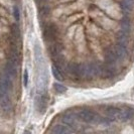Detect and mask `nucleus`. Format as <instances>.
Instances as JSON below:
<instances>
[{"mask_svg":"<svg viewBox=\"0 0 134 134\" xmlns=\"http://www.w3.org/2000/svg\"><path fill=\"white\" fill-rule=\"evenodd\" d=\"M79 118L86 123H94L98 120V115L89 109H84L79 112Z\"/></svg>","mask_w":134,"mask_h":134,"instance_id":"f257e3e1","label":"nucleus"},{"mask_svg":"<svg viewBox=\"0 0 134 134\" xmlns=\"http://www.w3.org/2000/svg\"><path fill=\"white\" fill-rule=\"evenodd\" d=\"M58 27L55 24L52 23V24H47L46 25L44 29H43V37H44V40H52L54 41V40L57 37L58 35Z\"/></svg>","mask_w":134,"mask_h":134,"instance_id":"f03ea898","label":"nucleus"},{"mask_svg":"<svg viewBox=\"0 0 134 134\" xmlns=\"http://www.w3.org/2000/svg\"><path fill=\"white\" fill-rule=\"evenodd\" d=\"M112 49H113V52L115 53V54H116V57H117L118 60H123V59H125L126 55H127L126 47L123 46V44H121V43H119V42H118Z\"/></svg>","mask_w":134,"mask_h":134,"instance_id":"7ed1b4c3","label":"nucleus"},{"mask_svg":"<svg viewBox=\"0 0 134 134\" xmlns=\"http://www.w3.org/2000/svg\"><path fill=\"white\" fill-rule=\"evenodd\" d=\"M105 112H106V115L108 116V118H110V119L113 120L115 118H118L119 117L121 112V108L117 107V106H113V105L112 106H107Z\"/></svg>","mask_w":134,"mask_h":134,"instance_id":"20e7f679","label":"nucleus"},{"mask_svg":"<svg viewBox=\"0 0 134 134\" xmlns=\"http://www.w3.org/2000/svg\"><path fill=\"white\" fill-rule=\"evenodd\" d=\"M134 116V109L131 107H126L124 109H121L120 115L118 117V119L122 121H127L130 120Z\"/></svg>","mask_w":134,"mask_h":134,"instance_id":"39448f33","label":"nucleus"},{"mask_svg":"<svg viewBox=\"0 0 134 134\" xmlns=\"http://www.w3.org/2000/svg\"><path fill=\"white\" fill-rule=\"evenodd\" d=\"M0 108L6 114H9L11 112V110H12V104H11V101L9 99L8 95L0 100Z\"/></svg>","mask_w":134,"mask_h":134,"instance_id":"423d86ee","label":"nucleus"},{"mask_svg":"<svg viewBox=\"0 0 134 134\" xmlns=\"http://www.w3.org/2000/svg\"><path fill=\"white\" fill-rule=\"evenodd\" d=\"M35 103H36V109L40 113H43L47 109V99L44 98V95H38L36 97Z\"/></svg>","mask_w":134,"mask_h":134,"instance_id":"0eeeda50","label":"nucleus"},{"mask_svg":"<svg viewBox=\"0 0 134 134\" xmlns=\"http://www.w3.org/2000/svg\"><path fill=\"white\" fill-rule=\"evenodd\" d=\"M63 123L70 128L76 127V119L71 113H66L63 115Z\"/></svg>","mask_w":134,"mask_h":134,"instance_id":"6e6552de","label":"nucleus"},{"mask_svg":"<svg viewBox=\"0 0 134 134\" xmlns=\"http://www.w3.org/2000/svg\"><path fill=\"white\" fill-rule=\"evenodd\" d=\"M0 84L5 88L7 91H9V90L12 88V80H11V77H9L6 73H3V75H1V77H0Z\"/></svg>","mask_w":134,"mask_h":134,"instance_id":"1a4fd4ad","label":"nucleus"},{"mask_svg":"<svg viewBox=\"0 0 134 134\" xmlns=\"http://www.w3.org/2000/svg\"><path fill=\"white\" fill-rule=\"evenodd\" d=\"M68 72L69 74L72 75L76 78H81V65L78 64H71L68 66Z\"/></svg>","mask_w":134,"mask_h":134,"instance_id":"9d476101","label":"nucleus"},{"mask_svg":"<svg viewBox=\"0 0 134 134\" xmlns=\"http://www.w3.org/2000/svg\"><path fill=\"white\" fill-rule=\"evenodd\" d=\"M9 77H16L17 75V66L14 65L10 62H7V64L5 65V72Z\"/></svg>","mask_w":134,"mask_h":134,"instance_id":"9b49d317","label":"nucleus"},{"mask_svg":"<svg viewBox=\"0 0 134 134\" xmlns=\"http://www.w3.org/2000/svg\"><path fill=\"white\" fill-rule=\"evenodd\" d=\"M52 134H73L70 129L64 125H60V124H58V125H54V127L52 128Z\"/></svg>","mask_w":134,"mask_h":134,"instance_id":"f8f14e48","label":"nucleus"},{"mask_svg":"<svg viewBox=\"0 0 134 134\" xmlns=\"http://www.w3.org/2000/svg\"><path fill=\"white\" fill-rule=\"evenodd\" d=\"M117 60L118 59H117L115 53L113 52V49H108L107 52L105 53V60H106V63L108 65H110V66L114 65L115 63L117 62Z\"/></svg>","mask_w":134,"mask_h":134,"instance_id":"ddd939ff","label":"nucleus"},{"mask_svg":"<svg viewBox=\"0 0 134 134\" xmlns=\"http://www.w3.org/2000/svg\"><path fill=\"white\" fill-rule=\"evenodd\" d=\"M62 52V46L60 43H54L49 47V53L53 57H58L60 55V53Z\"/></svg>","mask_w":134,"mask_h":134,"instance_id":"4468645a","label":"nucleus"},{"mask_svg":"<svg viewBox=\"0 0 134 134\" xmlns=\"http://www.w3.org/2000/svg\"><path fill=\"white\" fill-rule=\"evenodd\" d=\"M11 32H12V36L14 40H18L20 38V29L19 26L17 24H13L11 27Z\"/></svg>","mask_w":134,"mask_h":134,"instance_id":"2eb2a0df","label":"nucleus"},{"mask_svg":"<svg viewBox=\"0 0 134 134\" xmlns=\"http://www.w3.org/2000/svg\"><path fill=\"white\" fill-rule=\"evenodd\" d=\"M52 73H53V76L54 77L55 80H58V81L64 80V77H63V75H62V72H60L58 68L53 67V69H52Z\"/></svg>","mask_w":134,"mask_h":134,"instance_id":"dca6fc26","label":"nucleus"},{"mask_svg":"<svg viewBox=\"0 0 134 134\" xmlns=\"http://www.w3.org/2000/svg\"><path fill=\"white\" fill-rule=\"evenodd\" d=\"M54 91L59 94H64L66 91H67V88L65 86H63L62 84H59V83H54Z\"/></svg>","mask_w":134,"mask_h":134,"instance_id":"f3484780","label":"nucleus"},{"mask_svg":"<svg viewBox=\"0 0 134 134\" xmlns=\"http://www.w3.org/2000/svg\"><path fill=\"white\" fill-rule=\"evenodd\" d=\"M132 5H133V2L128 1V0H123V1L121 2V7H122V9H124V10H128V11L132 10Z\"/></svg>","mask_w":134,"mask_h":134,"instance_id":"a211bd4d","label":"nucleus"},{"mask_svg":"<svg viewBox=\"0 0 134 134\" xmlns=\"http://www.w3.org/2000/svg\"><path fill=\"white\" fill-rule=\"evenodd\" d=\"M38 12H40V14L42 15V16H47V15H48L49 12H51V8L48 6H42L40 8Z\"/></svg>","mask_w":134,"mask_h":134,"instance_id":"6ab92c4d","label":"nucleus"},{"mask_svg":"<svg viewBox=\"0 0 134 134\" xmlns=\"http://www.w3.org/2000/svg\"><path fill=\"white\" fill-rule=\"evenodd\" d=\"M121 24H122V26H123V28L125 29V30H129L130 29V20L128 19V18H124V19L122 20V22H121Z\"/></svg>","mask_w":134,"mask_h":134,"instance_id":"aec40b11","label":"nucleus"},{"mask_svg":"<svg viewBox=\"0 0 134 134\" xmlns=\"http://www.w3.org/2000/svg\"><path fill=\"white\" fill-rule=\"evenodd\" d=\"M13 16L16 21H19L20 19V12H19V9L17 6H14L13 7Z\"/></svg>","mask_w":134,"mask_h":134,"instance_id":"412c9836","label":"nucleus"},{"mask_svg":"<svg viewBox=\"0 0 134 134\" xmlns=\"http://www.w3.org/2000/svg\"><path fill=\"white\" fill-rule=\"evenodd\" d=\"M7 92H8V91L0 84V100H1L2 98H4L5 96H7Z\"/></svg>","mask_w":134,"mask_h":134,"instance_id":"4be33fe9","label":"nucleus"},{"mask_svg":"<svg viewBox=\"0 0 134 134\" xmlns=\"http://www.w3.org/2000/svg\"><path fill=\"white\" fill-rule=\"evenodd\" d=\"M27 83H28V74H27V71H25L24 74H23V85H24V87H27Z\"/></svg>","mask_w":134,"mask_h":134,"instance_id":"5701e85b","label":"nucleus"},{"mask_svg":"<svg viewBox=\"0 0 134 134\" xmlns=\"http://www.w3.org/2000/svg\"><path fill=\"white\" fill-rule=\"evenodd\" d=\"M38 3H43V2H47V1H48V0H36Z\"/></svg>","mask_w":134,"mask_h":134,"instance_id":"b1692460","label":"nucleus"},{"mask_svg":"<svg viewBox=\"0 0 134 134\" xmlns=\"http://www.w3.org/2000/svg\"><path fill=\"white\" fill-rule=\"evenodd\" d=\"M23 134H31V133H30V131H25Z\"/></svg>","mask_w":134,"mask_h":134,"instance_id":"393cba45","label":"nucleus"},{"mask_svg":"<svg viewBox=\"0 0 134 134\" xmlns=\"http://www.w3.org/2000/svg\"><path fill=\"white\" fill-rule=\"evenodd\" d=\"M128 1H131V2H134V0H128Z\"/></svg>","mask_w":134,"mask_h":134,"instance_id":"a878e982","label":"nucleus"}]
</instances>
